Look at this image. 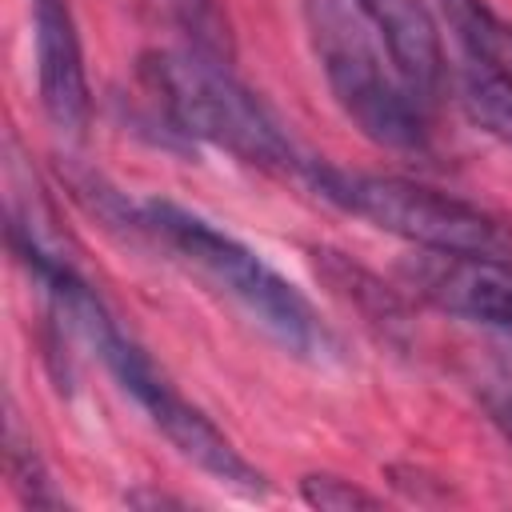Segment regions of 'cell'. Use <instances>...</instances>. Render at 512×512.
Segmentation results:
<instances>
[{
  "instance_id": "cell-13",
  "label": "cell",
  "mask_w": 512,
  "mask_h": 512,
  "mask_svg": "<svg viewBox=\"0 0 512 512\" xmlns=\"http://www.w3.org/2000/svg\"><path fill=\"white\" fill-rule=\"evenodd\" d=\"M300 500L320 508V512H356V508H380V496L364 492L352 480L328 476V472H312L300 480Z\"/></svg>"
},
{
  "instance_id": "cell-12",
  "label": "cell",
  "mask_w": 512,
  "mask_h": 512,
  "mask_svg": "<svg viewBox=\"0 0 512 512\" xmlns=\"http://www.w3.org/2000/svg\"><path fill=\"white\" fill-rule=\"evenodd\" d=\"M180 28L188 32L192 48L232 60V32H228V16L220 8V0H168Z\"/></svg>"
},
{
  "instance_id": "cell-5",
  "label": "cell",
  "mask_w": 512,
  "mask_h": 512,
  "mask_svg": "<svg viewBox=\"0 0 512 512\" xmlns=\"http://www.w3.org/2000/svg\"><path fill=\"white\" fill-rule=\"evenodd\" d=\"M300 180L328 200L332 208L368 220L380 232H392L428 252H476V256H512V228L496 216L464 204L448 192L376 176V172H348L324 160H308Z\"/></svg>"
},
{
  "instance_id": "cell-3",
  "label": "cell",
  "mask_w": 512,
  "mask_h": 512,
  "mask_svg": "<svg viewBox=\"0 0 512 512\" xmlns=\"http://www.w3.org/2000/svg\"><path fill=\"white\" fill-rule=\"evenodd\" d=\"M140 76L176 136L204 140L252 168L296 180L312 160L292 144L272 108L248 84H240L220 56H208L192 44L164 48L144 56Z\"/></svg>"
},
{
  "instance_id": "cell-10",
  "label": "cell",
  "mask_w": 512,
  "mask_h": 512,
  "mask_svg": "<svg viewBox=\"0 0 512 512\" xmlns=\"http://www.w3.org/2000/svg\"><path fill=\"white\" fill-rule=\"evenodd\" d=\"M456 100L472 124L512 148V80L464 60L456 72Z\"/></svg>"
},
{
  "instance_id": "cell-1",
  "label": "cell",
  "mask_w": 512,
  "mask_h": 512,
  "mask_svg": "<svg viewBox=\"0 0 512 512\" xmlns=\"http://www.w3.org/2000/svg\"><path fill=\"white\" fill-rule=\"evenodd\" d=\"M24 268L36 276V284L44 288V296L52 300V312L60 316V324H68L92 352L96 360L108 368V376L120 384V392L152 420V428L200 472H208L216 484L240 492V496H264L268 484L264 476L236 452V444L196 408L188 404L168 380L164 372L148 360V352L116 324V316L104 308V300L88 288V280L68 264L64 252H24L20 256Z\"/></svg>"
},
{
  "instance_id": "cell-8",
  "label": "cell",
  "mask_w": 512,
  "mask_h": 512,
  "mask_svg": "<svg viewBox=\"0 0 512 512\" xmlns=\"http://www.w3.org/2000/svg\"><path fill=\"white\" fill-rule=\"evenodd\" d=\"M352 4L380 36L384 52L392 56V64L404 76V84L412 88V96L420 104H428L444 88V76H448L440 24L428 12V4L424 0H352Z\"/></svg>"
},
{
  "instance_id": "cell-2",
  "label": "cell",
  "mask_w": 512,
  "mask_h": 512,
  "mask_svg": "<svg viewBox=\"0 0 512 512\" xmlns=\"http://www.w3.org/2000/svg\"><path fill=\"white\" fill-rule=\"evenodd\" d=\"M144 228L176 252L188 268H196L208 284H216L228 300H236L288 356L304 364H332L340 360V340L336 332L320 320L312 300L284 280L260 252L204 220L200 212H188L172 200H144L140 204Z\"/></svg>"
},
{
  "instance_id": "cell-6",
  "label": "cell",
  "mask_w": 512,
  "mask_h": 512,
  "mask_svg": "<svg viewBox=\"0 0 512 512\" xmlns=\"http://www.w3.org/2000/svg\"><path fill=\"white\" fill-rule=\"evenodd\" d=\"M404 276L440 312L512 344V256L420 248L404 264Z\"/></svg>"
},
{
  "instance_id": "cell-9",
  "label": "cell",
  "mask_w": 512,
  "mask_h": 512,
  "mask_svg": "<svg viewBox=\"0 0 512 512\" xmlns=\"http://www.w3.org/2000/svg\"><path fill=\"white\" fill-rule=\"evenodd\" d=\"M440 16L468 52L472 64L512 80V20L488 0H440Z\"/></svg>"
},
{
  "instance_id": "cell-14",
  "label": "cell",
  "mask_w": 512,
  "mask_h": 512,
  "mask_svg": "<svg viewBox=\"0 0 512 512\" xmlns=\"http://www.w3.org/2000/svg\"><path fill=\"white\" fill-rule=\"evenodd\" d=\"M484 408L500 424V432L512 440V380H488L484 384Z\"/></svg>"
},
{
  "instance_id": "cell-4",
  "label": "cell",
  "mask_w": 512,
  "mask_h": 512,
  "mask_svg": "<svg viewBox=\"0 0 512 512\" xmlns=\"http://www.w3.org/2000/svg\"><path fill=\"white\" fill-rule=\"evenodd\" d=\"M320 72L344 116L380 148L424 152L428 128L420 100L396 72L372 24L352 0H300Z\"/></svg>"
},
{
  "instance_id": "cell-7",
  "label": "cell",
  "mask_w": 512,
  "mask_h": 512,
  "mask_svg": "<svg viewBox=\"0 0 512 512\" xmlns=\"http://www.w3.org/2000/svg\"><path fill=\"white\" fill-rule=\"evenodd\" d=\"M32 36H36V76H40L44 116L60 136L80 140L88 132L92 92L68 0H32Z\"/></svg>"
},
{
  "instance_id": "cell-11",
  "label": "cell",
  "mask_w": 512,
  "mask_h": 512,
  "mask_svg": "<svg viewBox=\"0 0 512 512\" xmlns=\"http://www.w3.org/2000/svg\"><path fill=\"white\" fill-rule=\"evenodd\" d=\"M4 444H8V476H12V488L20 492V500H24L28 508H64V496H60L56 484L48 480V472H44L36 448L24 444L20 424H16L12 416H8V436H4Z\"/></svg>"
}]
</instances>
